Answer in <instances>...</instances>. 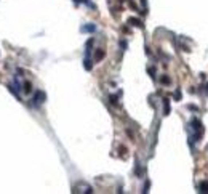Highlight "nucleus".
<instances>
[{
  "label": "nucleus",
  "mask_w": 208,
  "mask_h": 194,
  "mask_svg": "<svg viewBox=\"0 0 208 194\" xmlns=\"http://www.w3.org/2000/svg\"><path fill=\"white\" fill-rule=\"evenodd\" d=\"M160 82L163 83V85H170V83H171V80H170V77H167V75H163V77L160 79Z\"/></svg>",
  "instance_id": "10"
},
{
  "label": "nucleus",
  "mask_w": 208,
  "mask_h": 194,
  "mask_svg": "<svg viewBox=\"0 0 208 194\" xmlns=\"http://www.w3.org/2000/svg\"><path fill=\"white\" fill-rule=\"evenodd\" d=\"M34 101H35L37 104L43 103V101H45V93H43V92H35V95H34Z\"/></svg>",
  "instance_id": "3"
},
{
  "label": "nucleus",
  "mask_w": 208,
  "mask_h": 194,
  "mask_svg": "<svg viewBox=\"0 0 208 194\" xmlns=\"http://www.w3.org/2000/svg\"><path fill=\"white\" fill-rule=\"evenodd\" d=\"M199 189H200V193L208 194V181H202L200 186H199Z\"/></svg>",
  "instance_id": "7"
},
{
  "label": "nucleus",
  "mask_w": 208,
  "mask_h": 194,
  "mask_svg": "<svg viewBox=\"0 0 208 194\" xmlns=\"http://www.w3.org/2000/svg\"><path fill=\"white\" fill-rule=\"evenodd\" d=\"M80 31H82V32H95V31H96V26H95V24H86V26L80 27Z\"/></svg>",
  "instance_id": "4"
},
{
  "label": "nucleus",
  "mask_w": 208,
  "mask_h": 194,
  "mask_svg": "<svg viewBox=\"0 0 208 194\" xmlns=\"http://www.w3.org/2000/svg\"><path fill=\"white\" fill-rule=\"evenodd\" d=\"M83 66H85L86 71H91V67H93V63H91V60H90L88 56H85V60H83Z\"/></svg>",
  "instance_id": "6"
},
{
  "label": "nucleus",
  "mask_w": 208,
  "mask_h": 194,
  "mask_svg": "<svg viewBox=\"0 0 208 194\" xmlns=\"http://www.w3.org/2000/svg\"><path fill=\"white\" fill-rule=\"evenodd\" d=\"M175 98H176V100H181V92H176V93H175Z\"/></svg>",
  "instance_id": "12"
},
{
  "label": "nucleus",
  "mask_w": 208,
  "mask_h": 194,
  "mask_svg": "<svg viewBox=\"0 0 208 194\" xmlns=\"http://www.w3.org/2000/svg\"><path fill=\"white\" fill-rule=\"evenodd\" d=\"M163 108H165V116H168V114H170V100H168V98L163 100Z\"/></svg>",
  "instance_id": "8"
},
{
  "label": "nucleus",
  "mask_w": 208,
  "mask_h": 194,
  "mask_svg": "<svg viewBox=\"0 0 208 194\" xmlns=\"http://www.w3.org/2000/svg\"><path fill=\"white\" fill-rule=\"evenodd\" d=\"M147 189H149V181L144 185V189H142V193H147Z\"/></svg>",
  "instance_id": "13"
},
{
  "label": "nucleus",
  "mask_w": 208,
  "mask_h": 194,
  "mask_svg": "<svg viewBox=\"0 0 208 194\" xmlns=\"http://www.w3.org/2000/svg\"><path fill=\"white\" fill-rule=\"evenodd\" d=\"M120 2H123V0H120Z\"/></svg>",
  "instance_id": "15"
},
{
  "label": "nucleus",
  "mask_w": 208,
  "mask_h": 194,
  "mask_svg": "<svg viewBox=\"0 0 208 194\" xmlns=\"http://www.w3.org/2000/svg\"><path fill=\"white\" fill-rule=\"evenodd\" d=\"M120 47H122V48H126V42L122 40V42H120Z\"/></svg>",
  "instance_id": "14"
},
{
  "label": "nucleus",
  "mask_w": 208,
  "mask_h": 194,
  "mask_svg": "<svg viewBox=\"0 0 208 194\" xmlns=\"http://www.w3.org/2000/svg\"><path fill=\"white\" fill-rule=\"evenodd\" d=\"M202 135H203V123L199 119L190 120V140L192 141H200Z\"/></svg>",
  "instance_id": "1"
},
{
  "label": "nucleus",
  "mask_w": 208,
  "mask_h": 194,
  "mask_svg": "<svg viewBox=\"0 0 208 194\" xmlns=\"http://www.w3.org/2000/svg\"><path fill=\"white\" fill-rule=\"evenodd\" d=\"M109 100H111V103H112V104H117V96H111V98H109Z\"/></svg>",
  "instance_id": "11"
},
{
  "label": "nucleus",
  "mask_w": 208,
  "mask_h": 194,
  "mask_svg": "<svg viewBox=\"0 0 208 194\" xmlns=\"http://www.w3.org/2000/svg\"><path fill=\"white\" fill-rule=\"evenodd\" d=\"M104 56H106V52H104V50H96V53H95V61H101L104 58Z\"/></svg>",
  "instance_id": "5"
},
{
  "label": "nucleus",
  "mask_w": 208,
  "mask_h": 194,
  "mask_svg": "<svg viewBox=\"0 0 208 194\" xmlns=\"http://www.w3.org/2000/svg\"><path fill=\"white\" fill-rule=\"evenodd\" d=\"M128 24H131V26H134V27H139V29L144 27L142 21H141V19H138V18H130V19H128Z\"/></svg>",
  "instance_id": "2"
},
{
  "label": "nucleus",
  "mask_w": 208,
  "mask_h": 194,
  "mask_svg": "<svg viewBox=\"0 0 208 194\" xmlns=\"http://www.w3.org/2000/svg\"><path fill=\"white\" fill-rule=\"evenodd\" d=\"M24 92H26V93H30V92H32V83L30 82H24Z\"/></svg>",
  "instance_id": "9"
}]
</instances>
